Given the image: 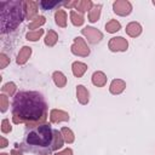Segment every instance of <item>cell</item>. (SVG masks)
I'll use <instances>...</instances> for the list:
<instances>
[{
    "instance_id": "1",
    "label": "cell",
    "mask_w": 155,
    "mask_h": 155,
    "mask_svg": "<svg viewBox=\"0 0 155 155\" xmlns=\"http://www.w3.org/2000/svg\"><path fill=\"white\" fill-rule=\"evenodd\" d=\"M13 124H24L28 128L46 124L47 103L44 96L36 91H19L12 101Z\"/></svg>"
},
{
    "instance_id": "2",
    "label": "cell",
    "mask_w": 155,
    "mask_h": 155,
    "mask_svg": "<svg viewBox=\"0 0 155 155\" xmlns=\"http://www.w3.org/2000/svg\"><path fill=\"white\" fill-rule=\"evenodd\" d=\"M64 138L61 131L54 130L48 124H42L29 128L21 144L17 147L23 151H30L38 155H50V153L61 149Z\"/></svg>"
},
{
    "instance_id": "3",
    "label": "cell",
    "mask_w": 155,
    "mask_h": 155,
    "mask_svg": "<svg viewBox=\"0 0 155 155\" xmlns=\"http://www.w3.org/2000/svg\"><path fill=\"white\" fill-rule=\"evenodd\" d=\"M0 28L1 34L15 30L24 19L23 1H1L0 4Z\"/></svg>"
},
{
    "instance_id": "4",
    "label": "cell",
    "mask_w": 155,
    "mask_h": 155,
    "mask_svg": "<svg viewBox=\"0 0 155 155\" xmlns=\"http://www.w3.org/2000/svg\"><path fill=\"white\" fill-rule=\"evenodd\" d=\"M70 50H71L73 54L79 56V57H87L90 54V48H88L86 41L81 36H78L74 39V42H73Z\"/></svg>"
},
{
    "instance_id": "5",
    "label": "cell",
    "mask_w": 155,
    "mask_h": 155,
    "mask_svg": "<svg viewBox=\"0 0 155 155\" xmlns=\"http://www.w3.org/2000/svg\"><path fill=\"white\" fill-rule=\"evenodd\" d=\"M81 34L87 39L90 44H93V45L98 44L103 39V33L93 27H85L84 29H81Z\"/></svg>"
},
{
    "instance_id": "6",
    "label": "cell",
    "mask_w": 155,
    "mask_h": 155,
    "mask_svg": "<svg viewBox=\"0 0 155 155\" xmlns=\"http://www.w3.org/2000/svg\"><path fill=\"white\" fill-rule=\"evenodd\" d=\"M113 11L119 16H128L132 12V4L127 0H116L113 4Z\"/></svg>"
},
{
    "instance_id": "7",
    "label": "cell",
    "mask_w": 155,
    "mask_h": 155,
    "mask_svg": "<svg viewBox=\"0 0 155 155\" xmlns=\"http://www.w3.org/2000/svg\"><path fill=\"white\" fill-rule=\"evenodd\" d=\"M108 47L110 51L113 52H124L127 50L128 47V42L126 39H124L122 36H115L111 38L108 42Z\"/></svg>"
},
{
    "instance_id": "8",
    "label": "cell",
    "mask_w": 155,
    "mask_h": 155,
    "mask_svg": "<svg viewBox=\"0 0 155 155\" xmlns=\"http://www.w3.org/2000/svg\"><path fill=\"white\" fill-rule=\"evenodd\" d=\"M23 7H24V13L27 19L33 21L38 17V7H39L38 1H31V0L23 1Z\"/></svg>"
},
{
    "instance_id": "9",
    "label": "cell",
    "mask_w": 155,
    "mask_h": 155,
    "mask_svg": "<svg viewBox=\"0 0 155 155\" xmlns=\"http://www.w3.org/2000/svg\"><path fill=\"white\" fill-rule=\"evenodd\" d=\"M50 120L52 124L69 121V114L64 110H61V109H52L50 111Z\"/></svg>"
},
{
    "instance_id": "10",
    "label": "cell",
    "mask_w": 155,
    "mask_h": 155,
    "mask_svg": "<svg viewBox=\"0 0 155 155\" xmlns=\"http://www.w3.org/2000/svg\"><path fill=\"white\" fill-rule=\"evenodd\" d=\"M126 88V82L122 79H114L109 86V91L111 94H120L125 91Z\"/></svg>"
},
{
    "instance_id": "11",
    "label": "cell",
    "mask_w": 155,
    "mask_h": 155,
    "mask_svg": "<svg viewBox=\"0 0 155 155\" xmlns=\"http://www.w3.org/2000/svg\"><path fill=\"white\" fill-rule=\"evenodd\" d=\"M30 56H31V47H29V46H23V47L19 50V52H18V54H17V58H16L17 64H19V65L25 64Z\"/></svg>"
},
{
    "instance_id": "12",
    "label": "cell",
    "mask_w": 155,
    "mask_h": 155,
    "mask_svg": "<svg viewBox=\"0 0 155 155\" xmlns=\"http://www.w3.org/2000/svg\"><path fill=\"white\" fill-rule=\"evenodd\" d=\"M76 97H78V101L80 104L85 105L88 103L90 101V93L87 91V88L82 85H78L76 86Z\"/></svg>"
},
{
    "instance_id": "13",
    "label": "cell",
    "mask_w": 155,
    "mask_h": 155,
    "mask_svg": "<svg viewBox=\"0 0 155 155\" xmlns=\"http://www.w3.org/2000/svg\"><path fill=\"white\" fill-rule=\"evenodd\" d=\"M126 33L131 38H137L142 34V25L138 22H131L126 25Z\"/></svg>"
},
{
    "instance_id": "14",
    "label": "cell",
    "mask_w": 155,
    "mask_h": 155,
    "mask_svg": "<svg viewBox=\"0 0 155 155\" xmlns=\"http://www.w3.org/2000/svg\"><path fill=\"white\" fill-rule=\"evenodd\" d=\"M92 84L97 87H103L107 84V75L101 70L94 71L92 74Z\"/></svg>"
},
{
    "instance_id": "15",
    "label": "cell",
    "mask_w": 155,
    "mask_h": 155,
    "mask_svg": "<svg viewBox=\"0 0 155 155\" xmlns=\"http://www.w3.org/2000/svg\"><path fill=\"white\" fill-rule=\"evenodd\" d=\"M86 70H87V65L82 62L76 61L71 64V71H73L74 76H76V78H81L86 73Z\"/></svg>"
},
{
    "instance_id": "16",
    "label": "cell",
    "mask_w": 155,
    "mask_h": 155,
    "mask_svg": "<svg viewBox=\"0 0 155 155\" xmlns=\"http://www.w3.org/2000/svg\"><path fill=\"white\" fill-rule=\"evenodd\" d=\"M93 6V2L91 0H76L75 4V10H78L79 13H84L86 11H90Z\"/></svg>"
},
{
    "instance_id": "17",
    "label": "cell",
    "mask_w": 155,
    "mask_h": 155,
    "mask_svg": "<svg viewBox=\"0 0 155 155\" xmlns=\"http://www.w3.org/2000/svg\"><path fill=\"white\" fill-rule=\"evenodd\" d=\"M101 11H102V5L101 4L93 5L92 8L88 11V21L91 23L97 22L99 19V17H101Z\"/></svg>"
},
{
    "instance_id": "18",
    "label": "cell",
    "mask_w": 155,
    "mask_h": 155,
    "mask_svg": "<svg viewBox=\"0 0 155 155\" xmlns=\"http://www.w3.org/2000/svg\"><path fill=\"white\" fill-rule=\"evenodd\" d=\"M54 19H56V24L61 28H65L67 27V12L64 10H57L54 13Z\"/></svg>"
},
{
    "instance_id": "19",
    "label": "cell",
    "mask_w": 155,
    "mask_h": 155,
    "mask_svg": "<svg viewBox=\"0 0 155 155\" xmlns=\"http://www.w3.org/2000/svg\"><path fill=\"white\" fill-rule=\"evenodd\" d=\"M52 79H53L54 85L57 87H59V88H62V87H64L67 85V78L62 71H54L52 74Z\"/></svg>"
},
{
    "instance_id": "20",
    "label": "cell",
    "mask_w": 155,
    "mask_h": 155,
    "mask_svg": "<svg viewBox=\"0 0 155 155\" xmlns=\"http://www.w3.org/2000/svg\"><path fill=\"white\" fill-rule=\"evenodd\" d=\"M57 41H58V34L54 30H48L45 38V45L48 47H52L57 44Z\"/></svg>"
},
{
    "instance_id": "21",
    "label": "cell",
    "mask_w": 155,
    "mask_h": 155,
    "mask_svg": "<svg viewBox=\"0 0 155 155\" xmlns=\"http://www.w3.org/2000/svg\"><path fill=\"white\" fill-rule=\"evenodd\" d=\"M70 21H71V23H73L75 27H80V25L84 24L85 18H84L82 13H79V12L71 10V11H70Z\"/></svg>"
},
{
    "instance_id": "22",
    "label": "cell",
    "mask_w": 155,
    "mask_h": 155,
    "mask_svg": "<svg viewBox=\"0 0 155 155\" xmlns=\"http://www.w3.org/2000/svg\"><path fill=\"white\" fill-rule=\"evenodd\" d=\"M45 22H46V18H45L44 16H38L35 19H33V21L28 24V29H30V31H33L34 29L38 30V29H40L41 25L45 24Z\"/></svg>"
},
{
    "instance_id": "23",
    "label": "cell",
    "mask_w": 155,
    "mask_h": 155,
    "mask_svg": "<svg viewBox=\"0 0 155 155\" xmlns=\"http://www.w3.org/2000/svg\"><path fill=\"white\" fill-rule=\"evenodd\" d=\"M105 29H107L108 33L114 34V33H116V31H119V30L121 29V24H120V22H117L116 19H110V21L105 24Z\"/></svg>"
},
{
    "instance_id": "24",
    "label": "cell",
    "mask_w": 155,
    "mask_h": 155,
    "mask_svg": "<svg viewBox=\"0 0 155 155\" xmlns=\"http://www.w3.org/2000/svg\"><path fill=\"white\" fill-rule=\"evenodd\" d=\"M61 132H62V134H63V138H64V142H65V143L70 144V143H73V142L75 140V136H74V133H73V131H71L70 128H68V127H62Z\"/></svg>"
},
{
    "instance_id": "25",
    "label": "cell",
    "mask_w": 155,
    "mask_h": 155,
    "mask_svg": "<svg viewBox=\"0 0 155 155\" xmlns=\"http://www.w3.org/2000/svg\"><path fill=\"white\" fill-rule=\"evenodd\" d=\"M44 34V29H38V30H33V31H28L25 35V39L28 41H38Z\"/></svg>"
},
{
    "instance_id": "26",
    "label": "cell",
    "mask_w": 155,
    "mask_h": 155,
    "mask_svg": "<svg viewBox=\"0 0 155 155\" xmlns=\"http://www.w3.org/2000/svg\"><path fill=\"white\" fill-rule=\"evenodd\" d=\"M1 91H2V93H6L7 96L12 97V96H15V93H16V91H17L16 84H13V82H6V84L1 87Z\"/></svg>"
},
{
    "instance_id": "27",
    "label": "cell",
    "mask_w": 155,
    "mask_h": 155,
    "mask_svg": "<svg viewBox=\"0 0 155 155\" xmlns=\"http://www.w3.org/2000/svg\"><path fill=\"white\" fill-rule=\"evenodd\" d=\"M61 5H64V2H57V1H40L39 6H41L42 10H52L54 7H59Z\"/></svg>"
},
{
    "instance_id": "28",
    "label": "cell",
    "mask_w": 155,
    "mask_h": 155,
    "mask_svg": "<svg viewBox=\"0 0 155 155\" xmlns=\"http://www.w3.org/2000/svg\"><path fill=\"white\" fill-rule=\"evenodd\" d=\"M7 108H8V97L5 93H2L0 94V111L5 113Z\"/></svg>"
},
{
    "instance_id": "29",
    "label": "cell",
    "mask_w": 155,
    "mask_h": 155,
    "mask_svg": "<svg viewBox=\"0 0 155 155\" xmlns=\"http://www.w3.org/2000/svg\"><path fill=\"white\" fill-rule=\"evenodd\" d=\"M12 131V126L10 124V120L8 119H4L1 121V132L2 133H10Z\"/></svg>"
},
{
    "instance_id": "30",
    "label": "cell",
    "mask_w": 155,
    "mask_h": 155,
    "mask_svg": "<svg viewBox=\"0 0 155 155\" xmlns=\"http://www.w3.org/2000/svg\"><path fill=\"white\" fill-rule=\"evenodd\" d=\"M10 64V58L5 53H0V69H5Z\"/></svg>"
},
{
    "instance_id": "31",
    "label": "cell",
    "mask_w": 155,
    "mask_h": 155,
    "mask_svg": "<svg viewBox=\"0 0 155 155\" xmlns=\"http://www.w3.org/2000/svg\"><path fill=\"white\" fill-rule=\"evenodd\" d=\"M54 155H73V150H71L70 148H67V149H64V150H62V151L56 153Z\"/></svg>"
},
{
    "instance_id": "32",
    "label": "cell",
    "mask_w": 155,
    "mask_h": 155,
    "mask_svg": "<svg viewBox=\"0 0 155 155\" xmlns=\"http://www.w3.org/2000/svg\"><path fill=\"white\" fill-rule=\"evenodd\" d=\"M0 142H1V144H0V147L1 148H6L7 147V144H8V142H7V139L5 138V137H0Z\"/></svg>"
},
{
    "instance_id": "33",
    "label": "cell",
    "mask_w": 155,
    "mask_h": 155,
    "mask_svg": "<svg viewBox=\"0 0 155 155\" xmlns=\"http://www.w3.org/2000/svg\"><path fill=\"white\" fill-rule=\"evenodd\" d=\"M11 155H22V153L19 150H17V149H12L11 150Z\"/></svg>"
},
{
    "instance_id": "34",
    "label": "cell",
    "mask_w": 155,
    "mask_h": 155,
    "mask_svg": "<svg viewBox=\"0 0 155 155\" xmlns=\"http://www.w3.org/2000/svg\"><path fill=\"white\" fill-rule=\"evenodd\" d=\"M0 155H10V154H6V153H0Z\"/></svg>"
},
{
    "instance_id": "35",
    "label": "cell",
    "mask_w": 155,
    "mask_h": 155,
    "mask_svg": "<svg viewBox=\"0 0 155 155\" xmlns=\"http://www.w3.org/2000/svg\"><path fill=\"white\" fill-rule=\"evenodd\" d=\"M153 5H155V0H154V1H153Z\"/></svg>"
}]
</instances>
